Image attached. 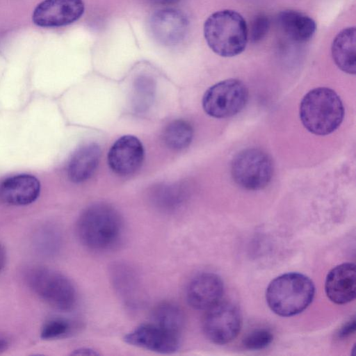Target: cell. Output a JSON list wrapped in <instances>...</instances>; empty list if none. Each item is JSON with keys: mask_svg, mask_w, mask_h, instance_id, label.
Wrapping results in <instances>:
<instances>
[{"mask_svg": "<svg viewBox=\"0 0 356 356\" xmlns=\"http://www.w3.org/2000/svg\"><path fill=\"white\" fill-rule=\"evenodd\" d=\"M123 220L119 212L105 203H97L86 208L76 223V233L81 243L97 252L113 248L123 232Z\"/></svg>", "mask_w": 356, "mask_h": 356, "instance_id": "6da1fadb", "label": "cell"}, {"mask_svg": "<svg viewBox=\"0 0 356 356\" xmlns=\"http://www.w3.org/2000/svg\"><path fill=\"white\" fill-rule=\"evenodd\" d=\"M204 35L215 54L222 57H233L245 49L248 31L240 13L225 9L208 17L204 24Z\"/></svg>", "mask_w": 356, "mask_h": 356, "instance_id": "7a4b0ae2", "label": "cell"}, {"mask_svg": "<svg viewBox=\"0 0 356 356\" xmlns=\"http://www.w3.org/2000/svg\"><path fill=\"white\" fill-rule=\"evenodd\" d=\"M315 293L313 282L298 273L282 274L268 284L266 299L270 309L280 316L289 317L303 312Z\"/></svg>", "mask_w": 356, "mask_h": 356, "instance_id": "3957f363", "label": "cell"}, {"mask_svg": "<svg viewBox=\"0 0 356 356\" xmlns=\"http://www.w3.org/2000/svg\"><path fill=\"white\" fill-rule=\"evenodd\" d=\"M344 108L339 95L328 88H316L308 92L300 106V118L311 133L325 136L341 124Z\"/></svg>", "mask_w": 356, "mask_h": 356, "instance_id": "277c9868", "label": "cell"}, {"mask_svg": "<svg viewBox=\"0 0 356 356\" xmlns=\"http://www.w3.org/2000/svg\"><path fill=\"white\" fill-rule=\"evenodd\" d=\"M31 289L51 307L70 311L76 302L77 295L72 282L64 275L45 267H34L27 272Z\"/></svg>", "mask_w": 356, "mask_h": 356, "instance_id": "5b68a950", "label": "cell"}, {"mask_svg": "<svg viewBox=\"0 0 356 356\" xmlns=\"http://www.w3.org/2000/svg\"><path fill=\"white\" fill-rule=\"evenodd\" d=\"M232 177L239 186L250 191L265 188L273 174L270 157L258 148H248L238 153L231 164Z\"/></svg>", "mask_w": 356, "mask_h": 356, "instance_id": "8992f818", "label": "cell"}, {"mask_svg": "<svg viewBox=\"0 0 356 356\" xmlns=\"http://www.w3.org/2000/svg\"><path fill=\"white\" fill-rule=\"evenodd\" d=\"M248 99L245 85L240 80L229 79L216 83L205 92L202 107L213 118H225L239 113Z\"/></svg>", "mask_w": 356, "mask_h": 356, "instance_id": "52a82bcc", "label": "cell"}, {"mask_svg": "<svg viewBox=\"0 0 356 356\" xmlns=\"http://www.w3.org/2000/svg\"><path fill=\"white\" fill-rule=\"evenodd\" d=\"M206 311L202 328L209 341L224 345L236 337L241 327L242 317L235 305L220 300Z\"/></svg>", "mask_w": 356, "mask_h": 356, "instance_id": "ba28073f", "label": "cell"}, {"mask_svg": "<svg viewBox=\"0 0 356 356\" xmlns=\"http://www.w3.org/2000/svg\"><path fill=\"white\" fill-rule=\"evenodd\" d=\"M180 337L149 322L143 323L127 333L124 341L131 346L161 354L176 352Z\"/></svg>", "mask_w": 356, "mask_h": 356, "instance_id": "9c48e42d", "label": "cell"}, {"mask_svg": "<svg viewBox=\"0 0 356 356\" xmlns=\"http://www.w3.org/2000/svg\"><path fill=\"white\" fill-rule=\"evenodd\" d=\"M84 8L82 0H44L35 8L32 19L39 26H62L79 19Z\"/></svg>", "mask_w": 356, "mask_h": 356, "instance_id": "30bf717a", "label": "cell"}, {"mask_svg": "<svg viewBox=\"0 0 356 356\" xmlns=\"http://www.w3.org/2000/svg\"><path fill=\"white\" fill-rule=\"evenodd\" d=\"M188 25L186 15L172 8L155 12L149 20L153 37L161 44L168 46L179 43L185 38Z\"/></svg>", "mask_w": 356, "mask_h": 356, "instance_id": "8fae6325", "label": "cell"}, {"mask_svg": "<svg viewBox=\"0 0 356 356\" xmlns=\"http://www.w3.org/2000/svg\"><path fill=\"white\" fill-rule=\"evenodd\" d=\"M144 159V148L134 136L126 135L118 138L108 153V163L117 175H131L139 169Z\"/></svg>", "mask_w": 356, "mask_h": 356, "instance_id": "7c38bea8", "label": "cell"}, {"mask_svg": "<svg viewBox=\"0 0 356 356\" xmlns=\"http://www.w3.org/2000/svg\"><path fill=\"white\" fill-rule=\"evenodd\" d=\"M224 284L213 273L204 272L195 275L188 283L186 299L193 308L207 310L221 300Z\"/></svg>", "mask_w": 356, "mask_h": 356, "instance_id": "4fadbf2b", "label": "cell"}, {"mask_svg": "<svg viewBox=\"0 0 356 356\" xmlns=\"http://www.w3.org/2000/svg\"><path fill=\"white\" fill-rule=\"evenodd\" d=\"M40 191V182L31 175H17L0 181V201L10 205L29 204L38 198Z\"/></svg>", "mask_w": 356, "mask_h": 356, "instance_id": "5bb4252c", "label": "cell"}, {"mask_svg": "<svg viewBox=\"0 0 356 356\" xmlns=\"http://www.w3.org/2000/svg\"><path fill=\"white\" fill-rule=\"evenodd\" d=\"M355 265L343 263L333 268L327 274L325 291L327 298L333 302L343 305L355 298Z\"/></svg>", "mask_w": 356, "mask_h": 356, "instance_id": "9a60e30c", "label": "cell"}, {"mask_svg": "<svg viewBox=\"0 0 356 356\" xmlns=\"http://www.w3.org/2000/svg\"><path fill=\"white\" fill-rule=\"evenodd\" d=\"M113 285L122 301L129 308L137 307L140 299L138 277L133 268L124 263H116L111 268Z\"/></svg>", "mask_w": 356, "mask_h": 356, "instance_id": "2e32d148", "label": "cell"}, {"mask_svg": "<svg viewBox=\"0 0 356 356\" xmlns=\"http://www.w3.org/2000/svg\"><path fill=\"white\" fill-rule=\"evenodd\" d=\"M101 156V149L96 143H89L78 149L70 158L67 173L74 183L90 179L96 171Z\"/></svg>", "mask_w": 356, "mask_h": 356, "instance_id": "e0dca14e", "label": "cell"}, {"mask_svg": "<svg viewBox=\"0 0 356 356\" xmlns=\"http://www.w3.org/2000/svg\"><path fill=\"white\" fill-rule=\"evenodd\" d=\"M277 24L284 33L296 42H306L316 30L315 21L309 16L293 10H286L277 15Z\"/></svg>", "mask_w": 356, "mask_h": 356, "instance_id": "ac0fdd59", "label": "cell"}, {"mask_svg": "<svg viewBox=\"0 0 356 356\" xmlns=\"http://www.w3.org/2000/svg\"><path fill=\"white\" fill-rule=\"evenodd\" d=\"M356 31L355 26L341 30L334 38L331 51L334 62L343 72L355 74Z\"/></svg>", "mask_w": 356, "mask_h": 356, "instance_id": "d6986e66", "label": "cell"}, {"mask_svg": "<svg viewBox=\"0 0 356 356\" xmlns=\"http://www.w3.org/2000/svg\"><path fill=\"white\" fill-rule=\"evenodd\" d=\"M150 322L180 337L184 327L185 318L179 306L173 302H163L154 308Z\"/></svg>", "mask_w": 356, "mask_h": 356, "instance_id": "ffe728a7", "label": "cell"}, {"mask_svg": "<svg viewBox=\"0 0 356 356\" xmlns=\"http://www.w3.org/2000/svg\"><path fill=\"white\" fill-rule=\"evenodd\" d=\"M193 129L189 122L184 120H176L166 126L163 139L165 145L173 150L187 147L191 143Z\"/></svg>", "mask_w": 356, "mask_h": 356, "instance_id": "44dd1931", "label": "cell"}, {"mask_svg": "<svg viewBox=\"0 0 356 356\" xmlns=\"http://www.w3.org/2000/svg\"><path fill=\"white\" fill-rule=\"evenodd\" d=\"M184 190L175 186L159 188L152 196L154 206L164 212L176 210L184 203Z\"/></svg>", "mask_w": 356, "mask_h": 356, "instance_id": "7402d4cb", "label": "cell"}, {"mask_svg": "<svg viewBox=\"0 0 356 356\" xmlns=\"http://www.w3.org/2000/svg\"><path fill=\"white\" fill-rule=\"evenodd\" d=\"M134 87V104L136 109H147L154 97L155 87L153 80L148 76H142L137 79Z\"/></svg>", "mask_w": 356, "mask_h": 356, "instance_id": "603a6c76", "label": "cell"}, {"mask_svg": "<svg viewBox=\"0 0 356 356\" xmlns=\"http://www.w3.org/2000/svg\"><path fill=\"white\" fill-rule=\"evenodd\" d=\"M71 330L72 324L69 321L63 318H55L44 324L40 335L43 339H55L66 336Z\"/></svg>", "mask_w": 356, "mask_h": 356, "instance_id": "cb8c5ba5", "label": "cell"}, {"mask_svg": "<svg viewBox=\"0 0 356 356\" xmlns=\"http://www.w3.org/2000/svg\"><path fill=\"white\" fill-rule=\"evenodd\" d=\"M273 339L272 332L265 328H259L248 334L243 340V346L248 350H261L268 346Z\"/></svg>", "mask_w": 356, "mask_h": 356, "instance_id": "d4e9b609", "label": "cell"}, {"mask_svg": "<svg viewBox=\"0 0 356 356\" xmlns=\"http://www.w3.org/2000/svg\"><path fill=\"white\" fill-rule=\"evenodd\" d=\"M270 25L269 17L265 14L257 15L252 22L250 39L254 42L261 41L267 34Z\"/></svg>", "mask_w": 356, "mask_h": 356, "instance_id": "484cf974", "label": "cell"}, {"mask_svg": "<svg viewBox=\"0 0 356 356\" xmlns=\"http://www.w3.org/2000/svg\"><path fill=\"white\" fill-rule=\"evenodd\" d=\"M355 331V318L349 320L346 322L339 330L337 336L339 339H344L352 334H353Z\"/></svg>", "mask_w": 356, "mask_h": 356, "instance_id": "4316f807", "label": "cell"}, {"mask_svg": "<svg viewBox=\"0 0 356 356\" xmlns=\"http://www.w3.org/2000/svg\"><path fill=\"white\" fill-rule=\"evenodd\" d=\"M73 355H97L99 353L95 350L89 348H81L77 350H75Z\"/></svg>", "mask_w": 356, "mask_h": 356, "instance_id": "83f0119b", "label": "cell"}, {"mask_svg": "<svg viewBox=\"0 0 356 356\" xmlns=\"http://www.w3.org/2000/svg\"><path fill=\"white\" fill-rule=\"evenodd\" d=\"M6 261V253L4 247L0 243V272L4 268Z\"/></svg>", "mask_w": 356, "mask_h": 356, "instance_id": "f1b7e54d", "label": "cell"}, {"mask_svg": "<svg viewBox=\"0 0 356 356\" xmlns=\"http://www.w3.org/2000/svg\"><path fill=\"white\" fill-rule=\"evenodd\" d=\"M149 2L156 5H171L176 3L181 0H147Z\"/></svg>", "mask_w": 356, "mask_h": 356, "instance_id": "f546056e", "label": "cell"}, {"mask_svg": "<svg viewBox=\"0 0 356 356\" xmlns=\"http://www.w3.org/2000/svg\"><path fill=\"white\" fill-rule=\"evenodd\" d=\"M8 343L5 339L0 338V353L4 351L8 348Z\"/></svg>", "mask_w": 356, "mask_h": 356, "instance_id": "4dcf8cb0", "label": "cell"}]
</instances>
